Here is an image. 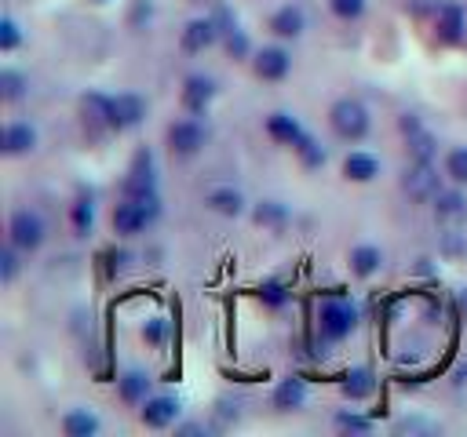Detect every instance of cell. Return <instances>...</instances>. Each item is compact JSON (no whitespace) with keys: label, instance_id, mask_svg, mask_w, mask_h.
<instances>
[{"label":"cell","instance_id":"1","mask_svg":"<svg viewBox=\"0 0 467 437\" xmlns=\"http://www.w3.org/2000/svg\"><path fill=\"white\" fill-rule=\"evenodd\" d=\"M161 193H150V197H128L120 193L113 211H109V229L120 237V240H135L142 233H150L161 218Z\"/></svg>","mask_w":467,"mask_h":437},{"label":"cell","instance_id":"2","mask_svg":"<svg viewBox=\"0 0 467 437\" xmlns=\"http://www.w3.org/2000/svg\"><path fill=\"white\" fill-rule=\"evenodd\" d=\"M328 127H332V135H336L339 142L361 146V142L368 138V131H372V113H368V106H365L361 98L339 95V98L328 106Z\"/></svg>","mask_w":467,"mask_h":437},{"label":"cell","instance_id":"3","mask_svg":"<svg viewBox=\"0 0 467 437\" xmlns=\"http://www.w3.org/2000/svg\"><path fill=\"white\" fill-rule=\"evenodd\" d=\"M314 324H317V339L328 342V346H336V342H347L358 331L361 310L350 299H325L317 306V320Z\"/></svg>","mask_w":467,"mask_h":437},{"label":"cell","instance_id":"4","mask_svg":"<svg viewBox=\"0 0 467 437\" xmlns=\"http://www.w3.org/2000/svg\"><path fill=\"white\" fill-rule=\"evenodd\" d=\"M146 98L139 91H113L102 102V120H106V135H128L146 120Z\"/></svg>","mask_w":467,"mask_h":437},{"label":"cell","instance_id":"5","mask_svg":"<svg viewBox=\"0 0 467 437\" xmlns=\"http://www.w3.org/2000/svg\"><path fill=\"white\" fill-rule=\"evenodd\" d=\"M164 146H168V153H171L175 160H193V157H201L204 146H208V127H204V120H201V117H190V113L175 117V120L164 127Z\"/></svg>","mask_w":467,"mask_h":437},{"label":"cell","instance_id":"6","mask_svg":"<svg viewBox=\"0 0 467 437\" xmlns=\"http://www.w3.org/2000/svg\"><path fill=\"white\" fill-rule=\"evenodd\" d=\"M7 244H15L26 259L47 244V218L36 208H15L7 215Z\"/></svg>","mask_w":467,"mask_h":437},{"label":"cell","instance_id":"7","mask_svg":"<svg viewBox=\"0 0 467 437\" xmlns=\"http://www.w3.org/2000/svg\"><path fill=\"white\" fill-rule=\"evenodd\" d=\"M441 186H445V175H441L438 160H409L401 171V193L416 204H431Z\"/></svg>","mask_w":467,"mask_h":437},{"label":"cell","instance_id":"8","mask_svg":"<svg viewBox=\"0 0 467 437\" xmlns=\"http://www.w3.org/2000/svg\"><path fill=\"white\" fill-rule=\"evenodd\" d=\"M248 66H252V76H255V80H263V84H281V80L292 76V51H288L285 40H270V44H263V47L252 51Z\"/></svg>","mask_w":467,"mask_h":437},{"label":"cell","instance_id":"9","mask_svg":"<svg viewBox=\"0 0 467 437\" xmlns=\"http://www.w3.org/2000/svg\"><path fill=\"white\" fill-rule=\"evenodd\" d=\"M431 33L441 47H460L467 40V7L460 0H438L431 15Z\"/></svg>","mask_w":467,"mask_h":437},{"label":"cell","instance_id":"10","mask_svg":"<svg viewBox=\"0 0 467 437\" xmlns=\"http://www.w3.org/2000/svg\"><path fill=\"white\" fill-rule=\"evenodd\" d=\"M219 40H223L219 15H193L179 29V51L182 55H204V51L219 47Z\"/></svg>","mask_w":467,"mask_h":437},{"label":"cell","instance_id":"11","mask_svg":"<svg viewBox=\"0 0 467 437\" xmlns=\"http://www.w3.org/2000/svg\"><path fill=\"white\" fill-rule=\"evenodd\" d=\"M219 98V84L208 73H186L179 87V109L190 117H208L212 102Z\"/></svg>","mask_w":467,"mask_h":437},{"label":"cell","instance_id":"12","mask_svg":"<svg viewBox=\"0 0 467 437\" xmlns=\"http://www.w3.org/2000/svg\"><path fill=\"white\" fill-rule=\"evenodd\" d=\"M427 208H431V215L441 229H463L467 226V189L463 186L445 182Z\"/></svg>","mask_w":467,"mask_h":437},{"label":"cell","instance_id":"13","mask_svg":"<svg viewBox=\"0 0 467 437\" xmlns=\"http://www.w3.org/2000/svg\"><path fill=\"white\" fill-rule=\"evenodd\" d=\"M306 25H310L306 7H303V4H296V0H288V4H281V7H274V11L266 15V33H270L274 40H285V44L303 40Z\"/></svg>","mask_w":467,"mask_h":437},{"label":"cell","instance_id":"14","mask_svg":"<svg viewBox=\"0 0 467 437\" xmlns=\"http://www.w3.org/2000/svg\"><path fill=\"white\" fill-rule=\"evenodd\" d=\"M263 135H266L274 146H281V149H296L310 131H306V124H303L292 109H270V113L263 117Z\"/></svg>","mask_w":467,"mask_h":437},{"label":"cell","instance_id":"15","mask_svg":"<svg viewBox=\"0 0 467 437\" xmlns=\"http://www.w3.org/2000/svg\"><path fill=\"white\" fill-rule=\"evenodd\" d=\"M135 412L146 430H175V422L182 419V404L175 393H150Z\"/></svg>","mask_w":467,"mask_h":437},{"label":"cell","instance_id":"16","mask_svg":"<svg viewBox=\"0 0 467 437\" xmlns=\"http://www.w3.org/2000/svg\"><path fill=\"white\" fill-rule=\"evenodd\" d=\"M201 200H204V208H208L212 215H219V218H241V215L252 211L244 189H237L234 182H212Z\"/></svg>","mask_w":467,"mask_h":437},{"label":"cell","instance_id":"17","mask_svg":"<svg viewBox=\"0 0 467 437\" xmlns=\"http://www.w3.org/2000/svg\"><path fill=\"white\" fill-rule=\"evenodd\" d=\"M120 193L128 197H150V193H161L157 189V164H153V153L150 149H139L120 178Z\"/></svg>","mask_w":467,"mask_h":437},{"label":"cell","instance_id":"18","mask_svg":"<svg viewBox=\"0 0 467 437\" xmlns=\"http://www.w3.org/2000/svg\"><path fill=\"white\" fill-rule=\"evenodd\" d=\"M36 146H40V131H36V124L18 120V117L4 124V131H0V153H4L7 160L33 157V153H36Z\"/></svg>","mask_w":467,"mask_h":437},{"label":"cell","instance_id":"19","mask_svg":"<svg viewBox=\"0 0 467 437\" xmlns=\"http://www.w3.org/2000/svg\"><path fill=\"white\" fill-rule=\"evenodd\" d=\"M379 171H383V160L372 149H361V146H350L347 157L339 160V175L350 186H368V182L379 178Z\"/></svg>","mask_w":467,"mask_h":437},{"label":"cell","instance_id":"20","mask_svg":"<svg viewBox=\"0 0 467 437\" xmlns=\"http://www.w3.org/2000/svg\"><path fill=\"white\" fill-rule=\"evenodd\" d=\"M401 135H405L409 160H438V135L416 113H405L401 117Z\"/></svg>","mask_w":467,"mask_h":437},{"label":"cell","instance_id":"21","mask_svg":"<svg viewBox=\"0 0 467 437\" xmlns=\"http://www.w3.org/2000/svg\"><path fill=\"white\" fill-rule=\"evenodd\" d=\"M306 401H310V386H306V379H299V375H285V379H277V386H274V393H270V408H274L277 415L303 412Z\"/></svg>","mask_w":467,"mask_h":437},{"label":"cell","instance_id":"22","mask_svg":"<svg viewBox=\"0 0 467 437\" xmlns=\"http://www.w3.org/2000/svg\"><path fill=\"white\" fill-rule=\"evenodd\" d=\"M383 262H387V255H383V248L372 244V240H361V244H354V248L347 251V269H350L354 280H372V277L383 269Z\"/></svg>","mask_w":467,"mask_h":437},{"label":"cell","instance_id":"23","mask_svg":"<svg viewBox=\"0 0 467 437\" xmlns=\"http://www.w3.org/2000/svg\"><path fill=\"white\" fill-rule=\"evenodd\" d=\"M219 15V25H223V40H219V47L234 58V62H248L252 58V40H248V33L237 25V18H230L226 11H215Z\"/></svg>","mask_w":467,"mask_h":437},{"label":"cell","instance_id":"24","mask_svg":"<svg viewBox=\"0 0 467 437\" xmlns=\"http://www.w3.org/2000/svg\"><path fill=\"white\" fill-rule=\"evenodd\" d=\"M248 215H252V222H255L259 229H266V233H285L288 222H292V211H288V204H281V200H255Z\"/></svg>","mask_w":467,"mask_h":437},{"label":"cell","instance_id":"25","mask_svg":"<svg viewBox=\"0 0 467 437\" xmlns=\"http://www.w3.org/2000/svg\"><path fill=\"white\" fill-rule=\"evenodd\" d=\"M146 397H150V375L139 371V368H128V371L117 379V401L128 404V408H139Z\"/></svg>","mask_w":467,"mask_h":437},{"label":"cell","instance_id":"26","mask_svg":"<svg viewBox=\"0 0 467 437\" xmlns=\"http://www.w3.org/2000/svg\"><path fill=\"white\" fill-rule=\"evenodd\" d=\"M58 430H62L66 437H95V433L102 430V419H99L91 408H69V412H62Z\"/></svg>","mask_w":467,"mask_h":437},{"label":"cell","instance_id":"27","mask_svg":"<svg viewBox=\"0 0 467 437\" xmlns=\"http://www.w3.org/2000/svg\"><path fill=\"white\" fill-rule=\"evenodd\" d=\"M339 393H343L350 404L368 401V397L376 393V379H372V371H368V368H350V371H343V379H339Z\"/></svg>","mask_w":467,"mask_h":437},{"label":"cell","instance_id":"28","mask_svg":"<svg viewBox=\"0 0 467 437\" xmlns=\"http://www.w3.org/2000/svg\"><path fill=\"white\" fill-rule=\"evenodd\" d=\"M69 229L73 237H88L95 229V197L91 193H77L69 204Z\"/></svg>","mask_w":467,"mask_h":437},{"label":"cell","instance_id":"29","mask_svg":"<svg viewBox=\"0 0 467 437\" xmlns=\"http://www.w3.org/2000/svg\"><path fill=\"white\" fill-rule=\"evenodd\" d=\"M255 299H259V306H263V310L281 313V310L292 302V291H288V284H285V280L266 277V280H259V284H255Z\"/></svg>","mask_w":467,"mask_h":437},{"label":"cell","instance_id":"30","mask_svg":"<svg viewBox=\"0 0 467 437\" xmlns=\"http://www.w3.org/2000/svg\"><path fill=\"white\" fill-rule=\"evenodd\" d=\"M26 95H29V76L22 69H15V66H4L0 69V98H4V106H18Z\"/></svg>","mask_w":467,"mask_h":437},{"label":"cell","instance_id":"31","mask_svg":"<svg viewBox=\"0 0 467 437\" xmlns=\"http://www.w3.org/2000/svg\"><path fill=\"white\" fill-rule=\"evenodd\" d=\"M441 175H445V182L467 189V142L463 146H449L441 153Z\"/></svg>","mask_w":467,"mask_h":437},{"label":"cell","instance_id":"32","mask_svg":"<svg viewBox=\"0 0 467 437\" xmlns=\"http://www.w3.org/2000/svg\"><path fill=\"white\" fill-rule=\"evenodd\" d=\"M292 153H296L299 168H306V171H317V168H325V164H328V149H325V146H321L314 135H306V138H303V142H299Z\"/></svg>","mask_w":467,"mask_h":437},{"label":"cell","instance_id":"33","mask_svg":"<svg viewBox=\"0 0 467 437\" xmlns=\"http://www.w3.org/2000/svg\"><path fill=\"white\" fill-rule=\"evenodd\" d=\"M332 426H336L339 433H350V437L372 433V419H368V415H361L358 408H339V412L332 415Z\"/></svg>","mask_w":467,"mask_h":437},{"label":"cell","instance_id":"34","mask_svg":"<svg viewBox=\"0 0 467 437\" xmlns=\"http://www.w3.org/2000/svg\"><path fill=\"white\" fill-rule=\"evenodd\" d=\"M22 259H26V255H22L15 244L4 240V248H0V284H4V288H11V284L18 280V273H22Z\"/></svg>","mask_w":467,"mask_h":437},{"label":"cell","instance_id":"35","mask_svg":"<svg viewBox=\"0 0 467 437\" xmlns=\"http://www.w3.org/2000/svg\"><path fill=\"white\" fill-rule=\"evenodd\" d=\"M22 44H26V33H22L18 18L15 15H0V51L4 55H15Z\"/></svg>","mask_w":467,"mask_h":437},{"label":"cell","instance_id":"36","mask_svg":"<svg viewBox=\"0 0 467 437\" xmlns=\"http://www.w3.org/2000/svg\"><path fill=\"white\" fill-rule=\"evenodd\" d=\"M365 11H368V0H328V15L336 18V22H361L365 18Z\"/></svg>","mask_w":467,"mask_h":437},{"label":"cell","instance_id":"37","mask_svg":"<svg viewBox=\"0 0 467 437\" xmlns=\"http://www.w3.org/2000/svg\"><path fill=\"white\" fill-rule=\"evenodd\" d=\"M139 339L146 342V346H164L168 342V320L164 317H146L142 320V328H139Z\"/></svg>","mask_w":467,"mask_h":437},{"label":"cell","instance_id":"38","mask_svg":"<svg viewBox=\"0 0 467 437\" xmlns=\"http://www.w3.org/2000/svg\"><path fill=\"white\" fill-rule=\"evenodd\" d=\"M91 4H109V0H91Z\"/></svg>","mask_w":467,"mask_h":437}]
</instances>
